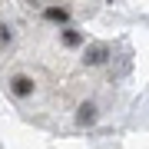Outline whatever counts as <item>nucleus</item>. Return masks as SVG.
Masks as SVG:
<instances>
[{
	"label": "nucleus",
	"mask_w": 149,
	"mask_h": 149,
	"mask_svg": "<svg viewBox=\"0 0 149 149\" xmlns=\"http://www.w3.org/2000/svg\"><path fill=\"white\" fill-rule=\"evenodd\" d=\"M106 0H3V20L40 23H83L96 17Z\"/></svg>",
	"instance_id": "obj_2"
},
{
	"label": "nucleus",
	"mask_w": 149,
	"mask_h": 149,
	"mask_svg": "<svg viewBox=\"0 0 149 149\" xmlns=\"http://www.w3.org/2000/svg\"><path fill=\"white\" fill-rule=\"evenodd\" d=\"M123 56L80 23L3 20V86L23 116L56 133H80L106 116Z\"/></svg>",
	"instance_id": "obj_1"
}]
</instances>
